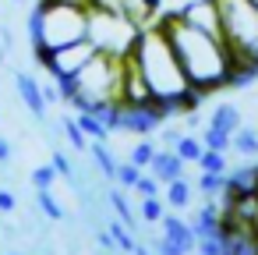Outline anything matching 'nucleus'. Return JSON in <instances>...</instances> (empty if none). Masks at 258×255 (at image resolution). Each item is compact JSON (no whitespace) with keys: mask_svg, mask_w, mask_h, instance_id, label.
<instances>
[{"mask_svg":"<svg viewBox=\"0 0 258 255\" xmlns=\"http://www.w3.org/2000/svg\"><path fill=\"white\" fill-rule=\"evenodd\" d=\"M131 61L142 68V75H145V82L152 89V99L166 110V117H173V114H195V107L205 99L191 85V78H187V71H184V64H180L170 36L163 32L159 22H152V25H145L138 32Z\"/></svg>","mask_w":258,"mask_h":255,"instance_id":"1","label":"nucleus"},{"mask_svg":"<svg viewBox=\"0 0 258 255\" xmlns=\"http://www.w3.org/2000/svg\"><path fill=\"white\" fill-rule=\"evenodd\" d=\"M156 22H159L163 32L170 36V43H173V50H177V57H180V64H184L191 85H195L202 96H209V92L230 85V78H233V71H237L240 64H237V57H233V50L226 46L223 36H212V32H205V29L184 22L177 11L159 15Z\"/></svg>","mask_w":258,"mask_h":255,"instance_id":"2","label":"nucleus"},{"mask_svg":"<svg viewBox=\"0 0 258 255\" xmlns=\"http://www.w3.org/2000/svg\"><path fill=\"white\" fill-rule=\"evenodd\" d=\"M89 39V4L78 0H39L29 15L32 50H60Z\"/></svg>","mask_w":258,"mask_h":255,"instance_id":"3","label":"nucleus"},{"mask_svg":"<svg viewBox=\"0 0 258 255\" xmlns=\"http://www.w3.org/2000/svg\"><path fill=\"white\" fill-rule=\"evenodd\" d=\"M124 68H127V57L96 54L75 75L78 92H75L71 107H78V114H96L106 103H124Z\"/></svg>","mask_w":258,"mask_h":255,"instance_id":"4","label":"nucleus"},{"mask_svg":"<svg viewBox=\"0 0 258 255\" xmlns=\"http://www.w3.org/2000/svg\"><path fill=\"white\" fill-rule=\"evenodd\" d=\"M223 39L233 50L237 64L258 68V4L254 0H219Z\"/></svg>","mask_w":258,"mask_h":255,"instance_id":"5","label":"nucleus"},{"mask_svg":"<svg viewBox=\"0 0 258 255\" xmlns=\"http://www.w3.org/2000/svg\"><path fill=\"white\" fill-rule=\"evenodd\" d=\"M142 25H135L131 18L117 15V11H103V8H89V39L96 43L99 54L110 57H131L135 43H138Z\"/></svg>","mask_w":258,"mask_h":255,"instance_id":"6","label":"nucleus"},{"mask_svg":"<svg viewBox=\"0 0 258 255\" xmlns=\"http://www.w3.org/2000/svg\"><path fill=\"white\" fill-rule=\"evenodd\" d=\"M96 54L99 50H96L92 39H82V43H71V46H60V50H32V57L39 61V68L50 78H75Z\"/></svg>","mask_w":258,"mask_h":255,"instance_id":"7","label":"nucleus"},{"mask_svg":"<svg viewBox=\"0 0 258 255\" xmlns=\"http://www.w3.org/2000/svg\"><path fill=\"white\" fill-rule=\"evenodd\" d=\"M198 248V234L187 220H180L177 213L163 216V237L156 241V255H187Z\"/></svg>","mask_w":258,"mask_h":255,"instance_id":"8","label":"nucleus"},{"mask_svg":"<svg viewBox=\"0 0 258 255\" xmlns=\"http://www.w3.org/2000/svg\"><path fill=\"white\" fill-rule=\"evenodd\" d=\"M184 22L212 32V36H223V18H219V0H191V4H184L177 11Z\"/></svg>","mask_w":258,"mask_h":255,"instance_id":"9","label":"nucleus"},{"mask_svg":"<svg viewBox=\"0 0 258 255\" xmlns=\"http://www.w3.org/2000/svg\"><path fill=\"white\" fill-rule=\"evenodd\" d=\"M89 8H103V11H117L124 18H131L135 25H152L159 18V11L149 4V0H89Z\"/></svg>","mask_w":258,"mask_h":255,"instance_id":"10","label":"nucleus"},{"mask_svg":"<svg viewBox=\"0 0 258 255\" xmlns=\"http://www.w3.org/2000/svg\"><path fill=\"white\" fill-rule=\"evenodd\" d=\"M124 103H131V107H145V103H156L152 99V89H149V82H145V75H142V68L127 57V68H124Z\"/></svg>","mask_w":258,"mask_h":255,"instance_id":"11","label":"nucleus"},{"mask_svg":"<svg viewBox=\"0 0 258 255\" xmlns=\"http://www.w3.org/2000/svg\"><path fill=\"white\" fill-rule=\"evenodd\" d=\"M223 255H258V230L223 227Z\"/></svg>","mask_w":258,"mask_h":255,"instance_id":"12","label":"nucleus"},{"mask_svg":"<svg viewBox=\"0 0 258 255\" xmlns=\"http://www.w3.org/2000/svg\"><path fill=\"white\" fill-rule=\"evenodd\" d=\"M191 227H195L198 237H223V206H219L216 198H209V202L195 213Z\"/></svg>","mask_w":258,"mask_h":255,"instance_id":"13","label":"nucleus"},{"mask_svg":"<svg viewBox=\"0 0 258 255\" xmlns=\"http://www.w3.org/2000/svg\"><path fill=\"white\" fill-rule=\"evenodd\" d=\"M15 89H18V96H22V103L29 107V114L32 117H43L46 114V96H43V85L32 78V75H15Z\"/></svg>","mask_w":258,"mask_h":255,"instance_id":"14","label":"nucleus"},{"mask_svg":"<svg viewBox=\"0 0 258 255\" xmlns=\"http://www.w3.org/2000/svg\"><path fill=\"white\" fill-rule=\"evenodd\" d=\"M184 167H187V163L177 156V149H159L156 160H152V167H149V174H156L163 184H170V181L184 177Z\"/></svg>","mask_w":258,"mask_h":255,"instance_id":"15","label":"nucleus"},{"mask_svg":"<svg viewBox=\"0 0 258 255\" xmlns=\"http://www.w3.org/2000/svg\"><path fill=\"white\" fill-rule=\"evenodd\" d=\"M209 124L212 128H223V131H237V128H244V121H240V110L233 107V103H219V107H212V114H209Z\"/></svg>","mask_w":258,"mask_h":255,"instance_id":"16","label":"nucleus"},{"mask_svg":"<svg viewBox=\"0 0 258 255\" xmlns=\"http://www.w3.org/2000/svg\"><path fill=\"white\" fill-rule=\"evenodd\" d=\"M163 195H166L170 209H187V206H191V181H187V177H177V181L166 184Z\"/></svg>","mask_w":258,"mask_h":255,"instance_id":"17","label":"nucleus"},{"mask_svg":"<svg viewBox=\"0 0 258 255\" xmlns=\"http://www.w3.org/2000/svg\"><path fill=\"white\" fill-rule=\"evenodd\" d=\"M233 152L244 156V160H254L258 156V131L254 128H237L233 131Z\"/></svg>","mask_w":258,"mask_h":255,"instance_id":"18","label":"nucleus"},{"mask_svg":"<svg viewBox=\"0 0 258 255\" xmlns=\"http://www.w3.org/2000/svg\"><path fill=\"white\" fill-rule=\"evenodd\" d=\"M173 149H177V156H180L184 163H198L202 152H205V142H202V135H180Z\"/></svg>","mask_w":258,"mask_h":255,"instance_id":"19","label":"nucleus"},{"mask_svg":"<svg viewBox=\"0 0 258 255\" xmlns=\"http://www.w3.org/2000/svg\"><path fill=\"white\" fill-rule=\"evenodd\" d=\"M89 152H92L96 167H99V170H103L106 177H113V181H117V167H120V163L113 160V152L106 149V142H92V145H89Z\"/></svg>","mask_w":258,"mask_h":255,"instance_id":"20","label":"nucleus"},{"mask_svg":"<svg viewBox=\"0 0 258 255\" xmlns=\"http://www.w3.org/2000/svg\"><path fill=\"white\" fill-rule=\"evenodd\" d=\"M202 142H205V149H219V152H230L233 149V135L223 131V128H212V124H205Z\"/></svg>","mask_w":258,"mask_h":255,"instance_id":"21","label":"nucleus"},{"mask_svg":"<svg viewBox=\"0 0 258 255\" xmlns=\"http://www.w3.org/2000/svg\"><path fill=\"white\" fill-rule=\"evenodd\" d=\"M198 191H202L205 198H223V191H226V174H209V170H202Z\"/></svg>","mask_w":258,"mask_h":255,"instance_id":"22","label":"nucleus"},{"mask_svg":"<svg viewBox=\"0 0 258 255\" xmlns=\"http://www.w3.org/2000/svg\"><path fill=\"white\" fill-rule=\"evenodd\" d=\"M78 124H82V131H85L92 142H106V138L113 135V131H110V128H106L96 114H78Z\"/></svg>","mask_w":258,"mask_h":255,"instance_id":"23","label":"nucleus"},{"mask_svg":"<svg viewBox=\"0 0 258 255\" xmlns=\"http://www.w3.org/2000/svg\"><path fill=\"white\" fill-rule=\"evenodd\" d=\"M198 167L209 170V174H230V167H226V152H219V149H205L202 160H198Z\"/></svg>","mask_w":258,"mask_h":255,"instance_id":"24","label":"nucleus"},{"mask_svg":"<svg viewBox=\"0 0 258 255\" xmlns=\"http://www.w3.org/2000/svg\"><path fill=\"white\" fill-rule=\"evenodd\" d=\"M60 124H64V135H68V142H71L78 152H82V149H89V135L82 131V124H78L75 117H64Z\"/></svg>","mask_w":258,"mask_h":255,"instance_id":"25","label":"nucleus"},{"mask_svg":"<svg viewBox=\"0 0 258 255\" xmlns=\"http://www.w3.org/2000/svg\"><path fill=\"white\" fill-rule=\"evenodd\" d=\"M138 181H142V167H138V163H131V160H127V163H120V167H117V184H120V188H131V191H135V188H138Z\"/></svg>","mask_w":258,"mask_h":255,"instance_id":"26","label":"nucleus"},{"mask_svg":"<svg viewBox=\"0 0 258 255\" xmlns=\"http://www.w3.org/2000/svg\"><path fill=\"white\" fill-rule=\"evenodd\" d=\"M36 202H39V209H43L50 220H64V209H60V202L53 198V188H43V191H36Z\"/></svg>","mask_w":258,"mask_h":255,"instance_id":"27","label":"nucleus"},{"mask_svg":"<svg viewBox=\"0 0 258 255\" xmlns=\"http://www.w3.org/2000/svg\"><path fill=\"white\" fill-rule=\"evenodd\" d=\"M156 152H159V149H156L152 142H138V145H131V156H127V160H131V163H138V167L145 170V167H152Z\"/></svg>","mask_w":258,"mask_h":255,"instance_id":"28","label":"nucleus"},{"mask_svg":"<svg viewBox=\"0 0 258 255\" xmlns=\"http://www.w3.org/2000/svg\"><path fill=\"white\" fill-rule=\"evenodd\" d=\"M60 174H57V167L53 163H43V167H36L32 170V188L36 191H43V188H53V181H57Z\"/></svg>","mask_w":258,"mask_h":255,"instance_id":"29","label":"nucleus"},{"mask_svg":"<svg viewBox=\"0 0 258 255\" xmlns=\"http://www.w3.org/2000/svg\"><path fill=\"white\" fill-rule=\"evenodd\" d=\"M138 216L145 220V223H163V202H159V195L156 198H142V209H138Z\"/></svg>","mask_w":258,"mask_h":255,"instance_id":"30","label":"nucleus"},{"mask_svg":"<svg viewBox=\"0 0 258 255\" xmlns=\"http://www.w3.org/2000/svg\"><path fill=\"white\" fill-rule=\"evenodd\" d=\"M110 234L117 237V244H120V251H131L135 255V248H138V241L127 234V223L124 220H117V223H110Z\"/></svg>","mask_w":258,"mask_h":255,"instance_id":"31","label":"nucleus"},{"mask_svg":"<svg viewBox=\"0 0 258 255\" xmlns=\"http://www.w3.org/2000/svg\"><path fill=\"white\" fill-rule=\"evenodd\" d=\"M110 206L117 209V216L127 223V227H135V213H131V206H127V198H124V191H110Z\"/></svg>","mask_w":258,"mask_h":255,"instance_id":"32","label":"nucleus"},{"mask_svg":"<svg viewBox=\"0 0 258 255\" xmlns=\"http://www.w3.org/2000/svg\"><path fill=\"white\" fill-rule=\"evenodd\" d=\"M159 188H163V181H159L156 174H142V181H138V188H135V191H138L142 198H156V195H159Z\"/></svg>","mask_w":258,"mask_h":255,"instance_id":"33","label":"nucleus"},{"mask_svg":"<svg viewBox=\"0 0 258 255\" xmlns=\"http://www.w3.org/2000/svg\"><path fill=\"white\" fill-rule=\"evenodd\" d=\"M50 163L57 167V174H60V177H68V181H75V170H71V160H68V156H64L60 149H57V152L50 156Z\"/></svg>","mask_w":258,"mask_h":255,"instance_id":"34","label":"nucleus"},{"mask_svg":"<svg viewBox=\"0 0 258 255\" xmlns=\"http://www.w3.org/2000/svg\"><path fill=\"white\" fill-rule=\"evenodd\" d=\"M43 96H46V103H64V92H60V85L50 78V82H43Z\"/></svg>","mask_w":258,"mask_h":255,"instance_id":"35","label":"nucleus"},{"mask_svg":"<svg viewBox=\"0 0 258 255\" xmlns=\"http://www.w3.org/2000/svg\"><path fill=\"white\" fill-rule=\"evenodd\" d=\"M15 206H18V202H15L11 191H0V213H15Z\"/></svg>","mask_w":258,"mask_h":255,"instance_id":"36","label":"nucleus"},{"mask_svg":"<svg viewBox=\"0 0 258 255\" xmlns=\"http://www.w3.org/2000/svg\"><path fill=\"white\" fill-rule=\"evenodd\" d=\"M8 160H11V142L0 138V163H8Z\"/></svg>","mask_w":258,"mask_h":255,"instance_id":"37","label":"nucleus"},{"mask_svg":"<svg viewBox=\"0 0 258 255\" xmlns=\"http://www.w3.org/2000/svg\"><path fill=\"white\" fill-rule=\"evenodd\" d=\"M135 255H152V251H149L145 244H138V248H135Z\"/></svg>","mask_w":258,"mask_h":255,"instance_id":"38","label":"nucleus"},{"mask_svg":"<svg viewBox=\"0 0 258 255\" xmlns=\"http://www.w3.org/2000/svg\"><path fill=\"white\" fill-rule=\"evenodd\" d=\"M149 4H152V8H156V11H159V8H163V0H149Z\"/></svg>","mask_w":258,"mask_h":255,"instance_id":"39","label":"nucleus"},{"mask_svg":"<svg viewBox=\"0 0 258 255\" xmlns=\"http://www.w3.org/2000/svg\"><path fill=\"white\" fill-rule=\"evenodd\" d=\"M8 255H18V251H8Z\"/></svg>","mask_w":258,"mask_h":255,"instance_id":"40","label":"nucleus"},{"mask_svg":"<svg viewBox=\"0 0 258 255\" xmlns=\"http://www.w3.org/2000/svg\"><path fill=\"white\" fill-rule=\"evenodd\" d=\"M15 4H22V0H15Z\"/></svg>","mask_w":258,"mask_h":255,"instance_id":"41","label":"nucleus"},{"mask_svg":"<svg viewBox=\"0 0 258 255\" xmlns=\"http://www.w3.org/2000/svg\"><path fill=\"white\" fill-rule=\"evenodd\" d=\"M254 4H258V0H254Z\"/></svg>","mask_w":258,"mask_h":255,"instance_id":"42","label":"nucleus"}]
</instances>
